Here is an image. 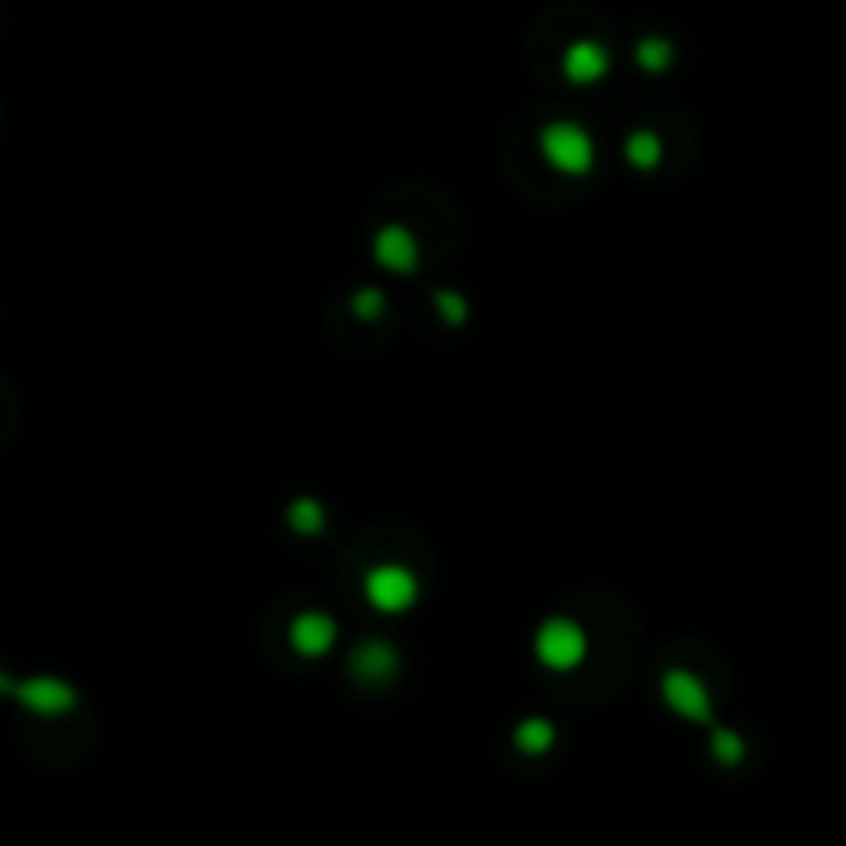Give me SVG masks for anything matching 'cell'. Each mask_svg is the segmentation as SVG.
I'll return each mask as SVG.
<instances>
[{
  "label": "cell",
  "instance_id": "cell-10",
  "mask_svg": "<svg viewBox=\"0 0 846 846\" xmlns=\"http://www.w3.org/2000/svg\"><path fill=\"white\" fill-rule=\"evenodd\" d=\"M660 153H665V145H660V136L648 133V129H636V133L624 141V157L636 169H657Z\"/></svg>",
  "mask_w": 846,
  "mask_h": 846
},
{
  "label": "cell",
  "instance_id": "cell-9",
  "mask_svg": "<svg viewBox=\"0 0 846 846\" xmlns=\"http://www.w3.org/2000/svg\"><path fill=\"white\" fill-rule=\"evenodd\" d=\"M566 79L570 84H594V79H603L608 75V51L603 46H594V42H575L570 51H566Z\"/></svg>",
  "mask_w": 846,
  "mask_h": 846
},
{
  "label": "cell",
  "instance_id": "cell-15",
  "mask_svg": "<svg viewBox=\"0 0 846 846\" xmlns=\"http://www.w3.org/2000/svg\"><path fill=\"white\" fill-rule=\"evenodd\" d=\"M438 310H442V319L450 322V326H458V322L467 319V302H463L458 293H450V289H442V293H438Z\"/></svg>",
  "mask_w": 846,
  "mask_h": 846
},
{
  "label": "cell",
  "instance_id": "cell-8",
  "mask_svg": "<svg viewBox=\"0 0 846 846\" xmlns=\"http://www.w3.org/2000/svg\"><path fill=\"white\" fill-rule=\"evenodd\" d=\"M352 674L359 677V681H372V686H380V681H389L392 674H397V648H392L389 641H364L352 653Z\"/></svg>",
  "mask_w": 846,
  "mask_h": 846
},
{
  "label": "cell",
  "instance_id": "cell-6",
  "mask_svg": "<svg viewBox=\"0 0 846 846\" xmlns=\"http://www.w3.org/2000/svg\"><path fill=\"white\" fill-rule=\"evenodd\" d=\"M13 698L21 706H30L34 714H63L75 706V690L58 677H30V681H18L13 686Z\"/></svg>",
  "mask_w": 846,
  "mask_h": 846
},
{
  "label": "cell",
  "instance_id": "cell-13",
  "mask_svg": "<svg viewBox=\"0 0 846 846\" xmlns=\"http://www.w3.org/2000/svg\"><path fill=\"white\" fill-rule=\"evenodd\" d=\"M711 752H714V760L719 764H739V756H744V739H739V731L714 727L711 731Z\"/></svg>",
  "mask_w": 846,
  "mask_h": 846
},
{
  "label": "cell",
  "instance_id": "cell-12",
  "mask_svg": "<svg viewBox=\"0 0 846 846\" xmlns=\"http://www.w3.org/2000/svg\"><path fill=\"white\" fill-rule=\"evenodd\" d=\"M289 525H293V533H319L322 525H326V512H322L319 500H293V508H289Z\"/></svg>",
  "mask_w": 846,
  "mask_h": 846
},
{
  "label": "cell",
  "instance_id": "cell-14",
  "mask_svg": "<svg viewBox=\"0 0 846 846\" xmlns=\"http://www.w3.org/2000/svg\"><path fill=\"white\" fill-rule=\"evenodd\" d=\"M641 67L644 70H665L669 67V42H657V37H648L641 46Z\"/></svg>",
  "mask_w": 846,
  "mask_h": 846
},
{
  "label": "cell",
  "instance_id": "cell-3",
  "mask_svg": "<svg viewBox=\"0 0 846 846\" xmlns=\"http://www.w3.org/2000/svg\"><path fill=\"white\" fill-rule=\"evenodd\" d=\"M364 594H368V603L376 611H385V615H401L418 603V578L409 575L405 566H397V561H385V566H372L368 578H364Z\"/></svg>",
  "mask_w": 846,
  "mask_h": 846
},
{
  "label": "cell",
  "instance_id": "cell-1",
  "mask_svg": "<svg viewBox=\"0 0 846 846\" xmlns=\"http://www.w3.org/2000/svg\"><path fill=\"white\" fill-rule=\"evenodd\" d=\"M542 157L566 178H582L594 169V141L575 120H554L542 133Z\"/></svg>",
  "mask_w": 846,
  "mask_h": 846
},
{
  "label": "cell",
  "instance_id": "cell-7",
  "mask_svg": "<svg viewBox=\"0 0 846 846\" xmlns=\"http://www.w3.org/2000/svg\"><path fill=\"white\" fill-rule=\"evenodd\" d=\"M372 253L376 260H380V269H389V272H413L418 269V236L409 232V227H401V223H389V227H380L372 240Z\"/></svg>",
  "mask_w": 846,
  "mask_h": 846
},
{
  "label": "cell",
  "instance_id": "cell-2",
  "mask_svg": "<svg viewBox=\"0 0 846 846\" xmlns=\"http://www.w3.org/2000/svg\"><path fill=\"white\" fill-rule=\"evenodd\" d=\"M533 653H537V660H542L545 669L570 674V669H578V665L587 660V632H582V624H575L570 615H554V620H545V624L537 627Z\"/></svg>",
  "mask_w": 846,
  "mask_h": 846
},
{
  "label": "cell",
  "instance_id": "cell-11",
  "mask_svg": "<svg viewBox=\"0 0 846 846\" xmlns=\"http://www.w3.org/2000/svg\"><path fill=\"white\" fill-rule=\"evenodd\" d=\"M554 739H558V735H554V727H549L545 719H525V723L516 727V747L528 752V756H542Z\"/></svg>",
  "mask_w": 846,
  "mask_h": 846
},
{
  "label": "cell",
  "instance_id": "cell-4",
  "mask_svg": "<svg viewBox=\"0 0 846 846\" xmlns=\"http://www.w3.org/2000/svg\"><path fill=\"white\" fill-rule=\"evenodd\" d=\"M660 698H665V706L677 714V719H686V723H711L714 714V698L706 690V681L690 669H669V674L660 677Z\"/></svg>",
  "mask_w": 846,
  "mask_h": 846
},
{
  "label": "cell",
  "instance_id": "cell-16",
  "mask_svg": "<svg viewBox=\"0 0 846 846\" xmlns=\"http://www.w3.org/2000/svg\"><path fill=\"white\" fill-rule=\"evenodd\" d=\"M352 305H356V314H364V319H376V314L385 310V298H380V289H359Z\"/></svg>",
  "mask_w": 846,
  "mask_h": 846
},
{
  "label": "cell",
  "instance_id": "cell-5",
  "mask_svg": "<svg viewBox=\"0 0 846 846\" xmlns=\"http://www.w3.org/2000/svg\"><path fill=\"white\" fill-rule=\"evenodd\" d=\"M335 636L338 627L326 611H302V615H293V624H289V644L310 660L326 657V653L335 648Z\"/></svg>",
  "mask_w": 846,
  "mask_h": 846
}]
</instances>
